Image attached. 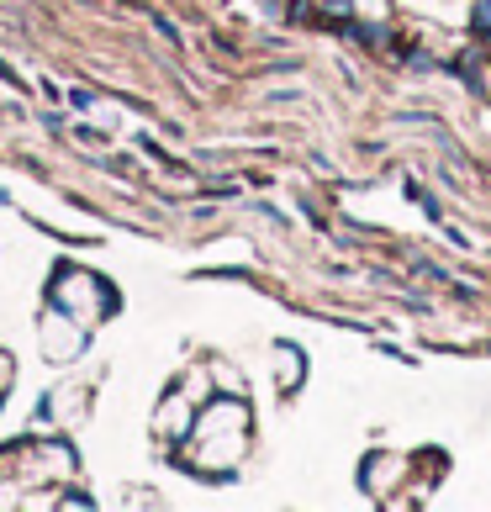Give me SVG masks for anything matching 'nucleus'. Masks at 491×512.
Here are the masks:
<instances>
[{"instance_id":"1","label":"nucleus","mask_w":491,"mask_h":512,"mask_svg":"<svg viewBox=\"0 0 491 512\" xmlns=\"http://www.w3.org/2000/svg\"><path fill=\"white\" fill-rule=\"evenodd\" d=\"M249 439H254V417L249 407L238 402V396H212L201 412L191 433H185V465L196 470V476H233L243 465V454H249Z\"/></svg>"},{"instance_id":"2","label":"nucleus","mask_w":491,"mask_h":512,"mask_svg":"<svg viewBox=\"0 0 491 512\" xmlns=\"http://www.w3.org/2000/svg\"><path fill=\"white\" fill-rule=\"evenodd\" d=\"M53 301L69 312V322H101L111 312V296L96 275H85V270H64L59 280H53Z\"/></svg>"},{"instance_id":"3","label":"nucleus","mask_w":491,"mask_h":512,"mask_svg":"<svg viewBox=\"0 0 491 512\" xmlns=\"http://www.w3.org/2000/svg\"><path fill=\"white\" fill-rule=\"evenodd\" d=\"M407 470H412V454H402V449H370L360 460V486L370 491L375 502H391L396 486H407Z\"/></svg>"},{"instance_id":"4","label":"nucleus","mask_w":491,"mask_h":512,"mask_svg":"<svg viewBox=\"0 0 491 512\" xmlns=\"http://www.w3.org/2000/svg\"><path fill=\"white\" fill-rule=\"evenodd\" d=\"M444 476H449V454L444 449H418L412 454V470H407V486H412V502H423L433 486H444Z\"/></svg>"},{"instance_id":"5","label":"nucleus","mask_w":491,"mask_h":512,"mask_svg":"<svg viewBox=\"0 0 491 512\" xmlns=\"http://www.w3.org/2000/svg\"><path fill=\"white\" fill-rule=\"evenodd\" d=\"M270 375H275V391L291 396L301 381H307V359H301V349L296 344H275L270 349Z\"/></svg>"}]
</instances>
